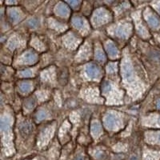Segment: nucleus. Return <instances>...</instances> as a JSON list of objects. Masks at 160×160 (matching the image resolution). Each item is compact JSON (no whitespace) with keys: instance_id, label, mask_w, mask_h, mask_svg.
<instances>
[{"instance_id":"nucleus-1","label":"nucleus","mask_w":160,"mask_h":160,"mask_svg":"<svg viewBox=\"0 0 160 160\" xmlns=\"http://www.w3.org/2000/svg\"><path fill=\"white\" fill-rule=\"evenodd\" d=\"M108 20V12L102 9L98 10L95 13L94 17H93V22L95 24H97V25L106 22Z\"/></svg>"},{"instance_id":"nucleus-2","label":"nucleus","mask_w":160,"mask_h":160,"mask_svg":"<svg viewBox=\"0 0 160 160\" xmlns=\"http://www.w3.org/2000/svg\"><path fill=\"white\" fill-rule=\"evenodd\" d=\"M122 73L123 75V78L127 80H131L132 79L133 77V68L131 66V62L128 61H125L122 64Z\"/></svg>"},{"instance_id":"nucleus-3","label":"nucleus","mask_w":160,"mask_h":160,"mask_svg":"<svg viewBox=\"0 0 160 160\" xmlns=\"http://www.w3.org/2000/svg\"><path fill=\"white\" fill-rule=\"evenodd\" d=\"M118 123V118L113 115H108L104 118V125L107 128L112 130L116 127Z\"/></svg>"},{"instance_id":"nucleus-4","label":"nucleus","mask_w":160,"mask_h":160,"mask_svg":"<svg viewBox=\"0 0 160 160\" xmlns=\"http://www.w3.org/2000/svg\"><path fill=\"white\" fill-rule=\"evenodd\" d=\"M131 32V27L128 24H123L119 26L115 31V35L121 38H126Z\"/></svg>"},{"instance_id":"nucleus-5","label":"nucleus","mask_w":160,"mask_h":160,"mask_svg":"<svg viewBox=\"0 0 160 160\" xmlns=\"http://www.w3.org/2000/svg\"><path fill=\"white\" fill-rule=\"evenodd\" d=\"M86 71L88 74V76L91 78H97L100 75V70L99 68L95 64H88L86 68Z\"/></svg>"},{"instance_id":"nucleus-6","label":"nucleus","mask_w":160,"mask_h":160,"mask_svg":"<svg viewBox=\"0 0 160 160\" xmlns=\"http://www.w3.org/2000/svg\"><path fill=\"white\" fill-rule=\"evenodd\" d=\"M147 18H148L147 20H148V24L151 26V28H159L160 20H159V18H158V17L156 16V15L151 14V15H148Z\"/></svg>"},{"instance_id":"nucleus-7","label":"nucleus","mask_w":160,"mask_h":160,"mask_svg":"<svg viewBox=\"0 0 160 160\" xmlns=\"http://www.w3.org/2000/svg\"><path fill=\"white\" fill-rule=\"evenodd\" d=\"M55 11H56L57 14H58L61 16H68L69 15V8L66 4L62 3V2H60L58 6L55 8Z\"/></svg>"},{"instance_id":"nucleus-8","label":"nucleus","mask_w":160,"mask_h":160,"mask_svg":"<svg viewBox=\"0 0 160 160\" xmlns=\"http://www.w3.org/2000/svg\"><path fill=\"white\" fill-rule=\"evenodd\" d=\"M37 61V56L35 53L28 52L22 57V62L26 63H35Z\"/></svg>"},{"instance_id":"nucleus-9","label":"nucleus","mask_w":160,"mask_h":160,"mask_svg":"<svg viewBox=\"0 0 160 160\" xmlns=\"http://www.w3.org/2000/svg\"><path fill=\"white\" fill-rule=\"evenodd\" d=\"M106 49H107L108 55H109L111 58H115V57H116L117 55H118V49H117V48H115V46L113 43H111V42H108V43L107 44V46H106Z\"/></svg>"},{"instance_id":"nucleus-10","label":"nucleus","mask_w":160,"mask_h":160,"mask_svg":"<svg viewBox=\"0 0 160 160\" xmlns=\"http://www.w3.org/2000/svg\"><path fill=\"white\" fill-rule=\"evenodd\" d=\"M101 131H102L101 125L97 122H93L92 125H91V133H92V135L94 136H98L101 134Z\"/></svg>"},{"instance_id":"nucleus-11","label":"nucleus","mask_w":160,"mask_h":160,"mask_svg":"<svg viewBox=\"0 0 160 160\" xmlns=\"http://www.w3.org/2000/svg\"><path fill=\"white\" fill-rule=\"evenodd\" d=\"M9 16L13 22H17L20 18V14L17 10L12 9L9 11Z\"/></svg>"},{"instance_id":"nucleus-12","label":"nucleus","mask_w":160,"mask_h":160,"mask_svg":"<svg viewBox=\"0 0 160 160\" xmlns=\"http://www.w3.org/2000/svg\"><path fill=\"white\" fill-rule=\"evenodd\" d=\"M72 22H73V25L75 26V28H81L83 27V22H82V20L80 18H78V17L73 18Z\"/></svg>"},{"instance_id":"nucleus-13","label":"nucleus","mask_w":160,"mask_h":160,"mask_svg":"<svg viewBox=\"0 0 160 160\" xmlns=\"http://www.w3.org/2000/svg\"><path fill=\"white\" fill-rule=\"evenodd\" d=\"M31 126L28 123H25L22 125V127L21 128V132H22V135H28L31 132Z\"/></svg>"},{"instance_id":"nucleus-14","label":"nucleus","mask_w":160,"mask_h":160,"mask_svg":"<svg viewBox=\"0 0 160 160\" xmlns=\"http://www.w3.org/2000/svg\"><path fill=\"white\" fill-rule=\"evenodd\" d=\"M31 89V85L29 82H22L20 85V90L22 92H28Z\"/></svg>"},{"instance_id":"nucleus-15","label":"nucleus","mask_w":160,"mask_h":160,"mask_svg":"<svg viewBox=\"0 0 160 160\" xmlns=\"http://www.w3.org/2000/svg\"><path fill=\"white\" fill-rule=\"evenodd\" d=\"M95 57H96V59L98 60L99 62H103L105 61V55L102 53V51L101 50H98V51L95 52Z\"/></svg>"},{"instance_id":"nucleus-16","label":"nucleus","mask_w":160,"mask_h":160,"mask_svg":"<svg viewBox=\"0 0 160 160\" xmlns=\"http://www.w3.org/2000/svg\"><path fill=\"white\" fill-rule=\"evenodd\" d=\"M9 122L8 120L7 119V118H2V120H1V128H2V131H4V130L8 129L9 128Z\"/></svg>"},{"instance_id":"nucleus-17","label":"nucleus","mask_w":160,"mask_h":160,"mask_svg":"<svg viewBox=\"0 0 160 160\" xmlns=\"http://www.w3.org/2000/svg\"><path fill=\"white\" fill-rule=\"evenodd\" d=\"M26 108H28V109L31 110L34 108V106H35V100L32 99V98H29V99L27 100V102L25 103Z\"/></svg>"},{"instance_id":"nucleus-18","label":"nucleus","mask_w":160,"mask_h":160,"mask_svg":"<svg viewBox=\"0 0 160 160\" xmlns=\"http://www.w3.org/2000/svg\"><path fill=\"white\" fill-rule=\"evenodd\" d=\"M117 69V66L116 64L114 63V62H111V63H109L107 67V70L108 71V72L110 73H112V72H115Z\"/></svg>"},{"instance_id":"nucleus-19","label":"nucleus","mask_w":160,"mask_h":160,"mask_svg":"<svg viewBox=\"0 0 160 160\" xmlns=\"http://www.w3.org/2000/svg\"><path fill=\"white\" fill-rule=\"evenodd\" d=\"M111 83L109 82H104L102 84V92H108L109 91V90L111 89Z\"/></svg>"},{"instance_id":"nucleus-20","label":"nucleus","mask_w":160,"mask_h":160,"mask_svg":"<svg viewBox=\"0 0 160 160\" xmlns=\"http://www.w3.org/2000/svg\"><path fill=\"white\" fill-rule=\"evenodd\" d=\"M20 75L22 77H31L33 75V73L31 70H25L20 73Z\"/></svg>"},{"instance_id":"nucleus-21","label":"nucleus","mask_w":160,"mask_h":160,"mask_svg":"<svg viewBox=\"0 0 160 160\" xmlns=\"http://www.w3.org/2000/svg\"><path fill=\"white\" fill-rule=\"evenodd\" d=\"M45 118H46V113L42 111H38V114H37V119H38V121H40V120H42Z\"/></svg>"},{"instance_id":"nucleus-22","label":"nucleus","mask_w":160,"mask_h":160,"mask_svg":"<svg viewBox=\"0 0 160 160\" xmlns=\"http://www.w3.org/2000/svg\"><path fill=\"white\" fill-rule=\"evenodd\" d=\"M28 25H29L30 27L35 28V27H36V26L38 25V21H37L36 19H31L29 22H28Z\"/></svg>"},{"instance_id":"nucleus-23","label":"nucleus","mask_w":160,"mask_h":160,"mask_svg":"<svg viewBox=\"0 0 160 160\" xmlns=\"http://www.w3.org/2000/svg\"><path fill=\"white\" fill-rule=\"evenodd\" d=\"M68 3H69L72 8H75L80 2L78 1H69V2H68Z\"/></svg>"},{"instance_id":"nucleus-24","label":"nucleus","mask_w":160,"mask_h":160,"mask_svg":"<svg viewBox=\"0 0 160 160\" xmlns=\"http://www.w3.org/2000/svg\"><path fill=\"white\" fill-rule=\"evenodd\" d=\"M156 106H157V108H158V109H160V99L158 100V102H157Z\"/></svg>"},{"instance_id":"nucleus-25","label":"nucleus","mask_w":160,"mask_h":160,"mask_svg":"<svg viewBox=\"0 0 160 160\" xmlns=\"http://www.w3.org/2000/svg\"><path fill=\"white\" fill-rule=\"evenodd\" d=\"M157 10H158V12H159L160 13V2H158V6H157Z\"/></svg>"},{"instance_id":"nucleus-26","label":"nucleus","mask_w":160,"mask_h":160,"mask_svg":"<svg viewBox=\"0 0 160 160\" xmlns=\"http://www.w3.org/2000/svg\"><path fill=\"white\" fill-rule=\"evenodd\" d=\"M76 160H82V158H76Z\"/></svg>"},{"instance_id":"nucleus-27","label":"nucleus","mask_w":160,"mask_h":160,"mask_svg":"<svg viewBox=\"0 0 160 160\" xmlns=\"http://www.w3.org/2000/svg\"><path fill=\"white\" fill-rule=\"evenodd\" d=\"M159 138V141H160V135H159V138Z\"/></svg>"},{"instance_id":"nucleus-28","label":"nucleus","mask_w":160,"mask_h":160,"mask_svg":"<svg viewBox=\"0 0 160 160\" xmlns=\"http://www.w3.org/2000/svg\"><path fill=\"white\" fill-rule=\"evenodd\" d=\"M159 124H160V118H159Z\"/></svg>"}]
</instances>
